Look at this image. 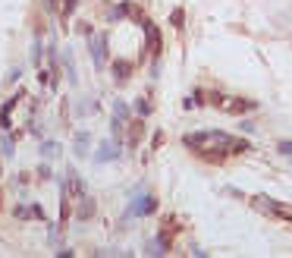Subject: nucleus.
Listing matches in <instances>:
<instances>
[{
  "label": "nucleus",
  "mask_w": 292,
  "mask_h": 258,
  "mask_svg": "<svg viewBox=\"0 0 292 258\" xmlns=\"http://www.w3.org/2000/svg\"><path fill=\"white\" fill-rule=\"evenodd\" d=\"M185 148L195 151L201 161L207 164H220L232 155H242V151H251V142L245 139H232L229 133H220V129H201V133H189L182 139Z\"/></svg>",
  "instance_id": "nucleus-1"
},
{
  "label": "nucleus",
  "mask_w": 292,
  "mask_h": 258,
  "mask_svg": "<svg viewBox=\"0 0 292 258\" xmlns=\"http://www.w3.org/2000/svg\"><path fill=\"white\" fill-rule=\"evenodd\" d=\"M211 107H217L220 113H232V116H239L245 110H254L258 104H254L251 98H242V95H226V91H211V95L204 98Z\"/></svg>",
  "instance_id": "nucleus-2"
},
{
  "label": "nucleus",
  "mask_w": 292,
  "mask_h": 258,
  "mask_svg": "<svg viewBox=\"0 0 292 258\" xmlns=\"http://www.w3.org/2000/svg\"><path fill=\"white\" fill-rule=\"evenodd\" d=\"M251 208H254V211H261V214H267V217L292 220V205L276 202V198H270V195H254V198H251Z\"/></svg>",
  "instance_id": "nucleus-3"
},
{
  "label": "nucleus",
  "mask_w": 292,
  "mask_h": 258,
  "mask_svg": "<svg viewBox=\"0 0 292 258\" xmlns=\"http://www.w3.org/2000/svg\"><path fill=\"white\" fill-rule=\"evenodd\" d=\"M91 57H95V66L107 63V38H104V35H95V38H91Z\"/></svg>",
  "instance_id": "nucleus-4"
},
{
  "label": "nucleus",
  "mask_w": 292,
  "mask_h": 258,
  "mask_svg": "<svg viewBox=\"0 0 292 258\" xmlns=\"http://www.w3.org/2000/svg\"><path fill=\"white\" fill-rule=\"evenodd\" d=\"M142 26L148 29V44H151V54H157L160 51V32H157V26L151 19H142Z\"/></svg>",
  "instance_id": "nucleus-5"
},
{
  "label": "nucleus",
  "mask_w": 292,
  "mask_h": 258,
  "mask_svg": "<svg viewBox=\"0 0 292 258\" xmlns=\"http://www.w3.org/2000/svg\"><path fill=\"white\" fill-rule=\"evenodd\" d=\"M66 186L73 189V195H76V198H82V195H85V183L79 180V173H76L73 167H69V173H66Z\"/></svg>",
  "instance_id": "nucleus-6"
},
{
  "label": "nucleus",
  "mask_w": 292,
  "mask_h": 258,
  "mask_svg": "<svg viewBox=\"0 0 292 258\" xmlns=\"http://www.w3.org/2000/svg\"><path fill=\"white\" fill-rule=\"evenodd\" d=\"M91 214H95V202H91L88 195H82V198H79V217H82V220H88Z\"/></svg>",
  "instance_id": "nucleus-7"
},
{
  "label": "nucleus",
  "mask_w": 292,
  "mask_h": 258,
  "mask_svg": "<svg viewBox=\"0 0 292 258\" xmlns=\"http://www.w3.org/2000/svg\"><path fill=\"white\" fill-rule=\"evenodd\" d=\"M16 101H19V95H16V98H10V101L4 104V110H0V126H4V129L10 126V113H13V107H16Z\"/></svg>",
  "instance_id": "nucleus-8"
},
{
  "label": "nucleus",
  "mask_w": 292,
  "mask_h": 258,
  "mask_svg": "<svg viewBox=\"0 0 292 258\" xmlns=\"http://www.w3.org/2000/svg\"><path fill=\"white\" fill-rule=\"evenodd\" d=\"M73 13H76V0H63V13H60V16H63V19H69Z\"/></svg>",
  "instance_id": "nucleus-9"
},
{
  "label": "nucleus",
  "mask_w": 292,
  "mask_h": 258,
  "mask_svg": "<svg viewBox=\"0 0 292 258\" xmlns=\"http://www.w3.org/2000/svg\"><path fill=\"white\" fill-rule=\"evenodd\" d=\"M129 73H132V69L126 66V63H123V66L116 63V69H113V76H116V79H129Z\"/></svg>",
  "instance_id": "nucleus-10"
},
{
  "label": "nucleus",
  "mask_w": 292,
  "mask_h": 258,
  "mask_svg": "<svg viewBox=\"0 0 292 258\" xmlns=\"http://www.w3.org/2000/svg\"><path fill=\"white\" fill-rule=\"evenodd\" d=\"M16 217H22V220L32 217V205H19V208H16Z\"/></svg>",
  "instance_id": "nucleus-11"
},
{
  "label": "nucleus",
  "mask_w": 292,
  "mask_h": 258,
  "mask_svg": "<svg viewBox=\"0 0 292 258\" xmlns=\"http://www.w3.org/2000/svg\"><path fill=\"white\" fill-rule=\"evenodd\" d=\"M85 148H88V136H79V142H76V151H79V155H85Z\"/></svg>",
  "instance_id": "nucleus-12"
},
{
  "label": "nucleus",
  "mask_w": 292,
  "mask_h": 258,
  "mask_svg": "<svg viewBox=\"0 0 292 258\" xmlns=\"http://www.w3.org/2000/svg\"><path fill=\"white\" fill-rule=\"evenodd\" d=\"M4 155H13V139H4Z\"/></svg>",
  "instance_id": "nucleus-13"
},
{
  "label": "nucleus",
  "mask_w": 292,
  "mask_h": 258,
  "mask_svg": "<svg viewBox=\"0 0 292 258\" xmlns=\"http://www.w3.org/2000/svg\"><path fill=\"white\" fill-rule=\"evenodd\" d=\"M44 7H48V13H51V16L57 13V0H44Z\"/></svg>",
  "instance_id": "nucleus-14"
},
{
  "label": "nucleus",
  "mask_w": 292,
  "mask_h": 258,
  "mask_svg": "<svg viewBox=\"0 0 292 258\" xmlns=\"http://www.w3.org/2000/svg\"><path fill=\"white\" fill-rule=\"evenodd\" d=\"M279 151H283V155H292V142H283V145H279Z\"/></svg>",
  "instance_id": "nucleus-15"
}]
</instances>
